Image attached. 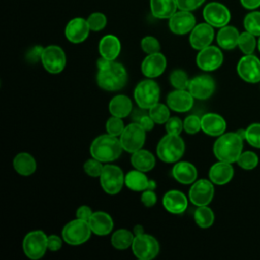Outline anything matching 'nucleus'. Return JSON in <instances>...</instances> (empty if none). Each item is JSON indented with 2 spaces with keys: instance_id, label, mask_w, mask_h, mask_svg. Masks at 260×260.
Returning a JSON list of instances; mask_svg holds the SVG:
<instances>
[{
  "instance_id": "a878e982",
  "label": "nucleus",
  "mask_w": 260,
  "mask_h": 260,
  "mask_svg": "<svg viewBox=\"0 0 260 260\" xmlns=\"http://www.w3.org/2000/svg\"><path fill=\"white\" fill-rule=\"evenodd\" d=\"M88 223L92 233L98 236L109 235L114 228V221L111 215L104 211L93 212L88 220Z\"/></svg>"
},
{
  "instance_id": "412c9836",
  "label": "nucleus",
  "mask_w": 260,
  "mask_h": 260,
  "mask_svg": "<svg viewBox=\"0 0 260 260\" xmlns=\"http://www.w3.org/2000/svg\"><path fill=\"white\" fill-rule=\"evenodd\" d=\"M167 67L166 57L157 52L147 55L141 63V71L143 75L148 78H155L159 76Z\"/></svg>"
},
{
  "instance_id": "423d86ee",
  "label": "nucleus",
  "mask_w": 260,
  "mask_h": 260,
  "mask_svg": "<svg viewBox=\"0 0 260 260\" xmlns=\"http://www.w3.org/2000/svg\"><path fill=\"white\" fill-rule=\"evenodd\" d=\"M91 232L88 221L76 218L64 225L62 238L68 245L78 246L85 243L90 238Z\"/></svg>"
},
{
  "instance_id": "603ef678",
  "label": "nucleus",
  "mask_w": 260,
  "mask_h": 260,
  "mask_svg": "<svg viewBox=\"0 0 260 260\" xmlns=\"http://www.w3.org/2000/svg\"><path fill=\"white\" fill-rule=\"evenodd\" d=\"M62 240L59 236L57 235H50L48 237V249L52 252H57L61 249L62 247Z\"/></svg>"
},
{
  "instance_id": "13d9d810",
  "label": "nucleus",
  "mask_w": 260,
  "mask_h": 260,
  "mask_svg": "<svg viewBox=\"0 0 260 260\" xmlns=\"http://www.w3.org/2000/svg\"><path fill=\"white\" fill-rule=\"evenodd\" d=\"M257 46H258V50L260 52V37H259V40H258V43H257Z\"/></svg>"
},
{
  "instance_id": "1a4fd4ad",
  "label": "nucleus",
  "mask_w": 260,
  "mask_h": 260,
  "mask_svg": "<svg viewBox=\"0 0 260 260\" xmlns=\"http://www.w3.org/2000/svg\"><path fill=\"white\" fill-rule=\"evenodd\" d=\"M131 248L135 257L140 260H151L156 257L159 252L157 240L145 233L134 237Z\"/></svg>"
},
{
  "instance_id": "6e6d98bb",
  "label": "nucleus",
  "mask_w": 260,
  "mask_h": 260,
  "mask_svg": "<svg viewBox=\"0 0 260 260\" xmlns=\"http://www.w3.org/2000/svg\"><path fill=\"white\" fill-rule=\"evenodd\" d=\"M241 4L247 9H256L260 6V0H240Z\"/></svg>"
},
{
  "instance_id": "c03bdc74",
  "label": "nucleus",
  "mask_w": 260,
  "mask_h": 260,
  "mask_svg": "<svg viewBox=\"0 0 260 260\" xmlns=\"http://www.w3.org/2000/svg\"><path fill=\"white\" fill-rule=\"evenodd\" d=\"M103 169H104V165L102 164V161H100L99 159H96L94 157L87 159L83 165L84 172L88 176L93 177V178L100 177L103 172Z\"/></svg>"
},
{
  "instance_id": "ea45409f",
  "label": "nucleus",
  "mask_w": 260,
  "mask_h": 260,
  "mask_svg": "<svg viewBox=\"0 0 260 260\" xmlns=\"http://www.w3.org/2000/svg\"><path fill=\"white\" fill-rule=\"evenodd\" d=\"M189 81L187 73L182 69H176L170 75V82L176 89L188 88Z\"/></svg>"
},
{
  "instance_id": "de8ad7c7",
  "label": "nucleus",
  "mask_w": 260,
  "mask_h": 260,
  "mask_svg": "<svg viewBox=\"0 0 260 260\" xmlns=\"http://www.w3.org/2000/svg\"><path fill=\"white\" fill-rule=\"evenodd\" d=\"M184 129V124L179 117H170L166 122V130L169 134L179 135Z\"/></svg>"
},
{
  "instance_id": "4be33fe9",
  "label": "nucleus",
  "mask_w": 260,
  "mask_h": 260,
  "mask_svg": "<svg viewBox=\"0 0 260 260\" xmlns=\"http://www.w3.org/2000/svg\"><path fill=\"white\" fill-rule=\"evenodd\" d=\"M162 205L170 213L181 214L187 209L188 200L183 192L170 190L162 197Z\"/></svg>"
},
{
  "instance_id": "a18cd8bd",
  "label": "nucleus",
  "mask_w": 260,
  "mask_h": 260,
  "mask_svg": "<svg viewBox=\"0 0 260 260\" xmlns=\"http://www.w3.org/2000/svg\"><path fill=\"white\" fill-rule=\"evenodd\" d=\"M141 49L147 55L157 53L160 50L159 42L152 36H146L141 40Z\"/></svg>"
},
{
  "instance_id": "a19ab883",
  "label": "nucleus",
  "mask_w": 260,
  "mask_h": 260,
  "mask_svg": "<svg viewBox=\"0 0 260 260\" xmlns=\"http://www.w3.org/2000/svg\"><path fill=\"white\" fill-rule=\"evenodd\" d=\"M245 140L251 146L260 148V123H253L246 128Z\"/></svg>"
},
{
  "instance_id": "0eeeda50",
  "label": "nucleus",
  "mask_w": 260,
  "mask_h": 260,
  "mask_svg": "<svg viewBox=\"0 0 260 260\" xmlns=\"http://www.w3.org/2000/svg\"><path fill=\"white\" fill-rule=\"evenodd\" d=\"M48 249V236L42 231L27 233L22 241V250L31 260L42 258Z\"/></svg>"
},
{
  "instance_id": "6e6552de",
  "label": "nucleus",
  "mask_w": 260,
  "mask_h": 260,
  "mask_svg": "<svg viewBox=\"0 0 260 260\" xmlns=\"http://www.w3.org/2000/svg\"><path fill=\"white\" fill-rule=\"evenodd\" d=\"M100 182L106 193L116 195L121 191L125 183V177L123 171L118 166L106 164L100 176Z\"/></svg>"
},
{
  "instance_id": "c85d7f7f",
  "label": "nucleus",
  "mask_w": 260,
  "mask_h": 260,
  "mask_svg": "<svg viewBox=\"0 0 260 260\" xmlns=\"http://www.w3.org/2000/svg\"><path fill=\"white\" fill-rule=\"evenodd\" d=\"M151 14L158 19H169L178 9L176 0H150Z\"/></svg>"
},
{
  "instance_id": "3c124183",
  "label": "nucleus",
  "mask_w": 260,
  "mask_h": 260,
  "mask_svg": "<svg viewBox=\"0 0 260 260\" xmlns=\"http://www.w3.org/2000/svg\"><path fill=\"white\" fill-rule=\"evenodd\" d=\"M136 122L145 130V131H150L153 128L154 125V121L151 119V117L146 114H143L141 116H139L136 119Z\"/></svg>"
},
{
  "instance_id": "4c0bfd02",
  "label": "nucleus",
  "mask_w": 260,
  "mask_h": 260,
  "mask_svg": "<svg viewBox=\"0 0 260 260\" xmlns=\"http://www.w3.org/2000/svg\"><path fill=\"white\" fill-rule=\"evenodd\" d=\"M238 47L245 55L253 54V52L256 48L255 36L247 30L240 34L239 41H238Z\"/></svg>"
},
{
  "instance_id": "7c9ffc66",
  "label": "nucleus",
  "mask_w": 260,
  "mask_h": 260,
  "mask_svg": "<svg viewBox=\"0 0 260 260\" xmlns=\"http://www.w3.org/2000/svg\"><path fill=\"white\" fill-rule=\"evenodd\" d=\"M13 168L19 175L29 176L35 173L37 169L36 159L27 152H20L13 158Z\"/></svg>"
},
{
  "instance_id": "6ab92c4d",
  "label": "nucleus",
  "mask_w": 260,
  "mask_h": 260,
  "mask_svg": "<svg viewBox=\"0 0 260 260\" xmlns=\"http://www.w3.org/2000/svg\"><path fill=\"white\" fill-rule=\"evenodd\" d=\"M89 26L87 20L82 17H74L68 21L65 26V37L73 44L84 42L89 35Z\"/></svg>"
},
{
  "instance_id": "5fc2aeb1",
  "label": "nucleus",
  "mask_w": 260,
  "mask_h": 260,
  "mask_svg": "<svg viewBox=\"0 0 260 260\" xmlns=\"http://www.w3.org/2000/svg\"><path fill=\"white\" fill-rule=\"evenodd\" d=\"M43 49L42 47H35L32 48L28 55H27V58L30 59L32 62H36L38 59H41V56H42V52H43Z\"/></svg>"
},
{
  "instance_id": "9b49d317",
  "label": "nucleus",
  "mask_w": 260,
  "mask_h": 260,
  "mask_svg": "<svg viewBox=\"0 0 260 260\" xmlns=\"http://www.w3.org/2000/svg\"><path fill=\"white\" fill-rule=\"evenodd\" d=\"M41 61L49 73L58 74L65 68L66 55L61 47L50 45L43 49Z\"/></svg>"
},
{
  "instance_id": "7ed1b4c3",
  "label": "nucleus",
  "mask_w": 260,
  "mask_h": 260,
  "mask_svg": "<svg viewBox=\"0 0 260 260\" xmlns=\"http://www.w3.org/2000/svg\"><path fill=\"white\" fill-rule=\"evenodd\" d=\"M90 154L92 157L102 162H110L116 160L122 153L123 147L117 136L111 134H103L93 139L90 144Z\"/></svg>"
},
{
  "instance_id": "79ce46f5",
  "label": "nucleus",
  "mask_w": 260,
  "mask_h": 260,
  "mask_svg": "<svg viewBox=\"0 0 260 260\" xmlns=\"http://www.w3.org/2000/svg\"><path fill=\"white\" fill-rule=\"evenodd\" d=\"M86 20L90 30L92 31H100L107 25V16L103 12H92Z\"/></svg>"
},
{
  "instance_id": "f3484780",
  "label": "nucleus",
  "mask_w": 260,
  "mask_h": 260,
  "mask_svg": "<svg viewBox=\"0 0 260 260\" xmlns=\"http://www.w3.org/2000/svg\"><path fill=\"white\" fill-rule=\"evenodd\" d=\"M196 25V18L191 11H176L169 18V28L175 35H186Z\"/></svg>"
},
{
  "instance_id": "c756f323",
  "label": "nucleus",
  "mask_w": 260,
  "mask_h": 260,
  "mask_svg": "<svg viewBox=\"0 0 260 260\" xmlns=\"http://www.w3.org/2000/svg\"><path fill=\"white\" fill-rule=\"evenodd\" d=\"M240 34L235 26L224 25L216 35V42L221 49L232 50L238 46Z\"/></svg>"
},
{
  "instance_id": "39448f33",
  "label": "nucleus",
  "mask_w": 260,
  "mask_h": 260,
  "mask_svg": "<svg viewBox=\"0 0 260 260\" xmlns=\"http://www.w3.org/2000/svg\"><path fill=\"white\" fill-rule=\"evenodd\" d=\"M159 93L160 90L158 84L149 78L140 81L136 85L134 89V99L139 108L149 110L158 103Z\"/></svg>"
},
{
  "instance_id": "393cba45",
  "label": "nucleus",
  "mask_w": 260,
  "mask_h": 260,
  "mask_svg": "<svg viewBox=\"0 0 260 260\" xmlns=\"http://www.w3.org/2000/svg\"><path fill=\"white\" fill-rule=\"evenodd\" d=\"M210 181L215 185H224L234 177V168L232 164L218 160L211 166L208 173Z\"/></svg>"
},
{
  "instance_id": "e433bc0d",
  "label": "nucleus",
  "mask_w": 260,
  "mask_h": 260,
  "mask_svg": "<svg viewBox=\"0 0 260 260\" xmlns=\"http://www.w3.org/2000/svg\"><path fill=\"white\" fill-rule=\"evenodd\" d=\"M244 27L255 37H260V11L248 13L244 18Z\"/></svg>"
},
{
  "instance_id": "b1692460",
  "label": "nucleus",
  "mask_w": 260,
  "mask_h": 260,
  "mask_svg": "<svg viewBox=\"0 0 260 260\" xmlns=\"http://www.w3.org/2000/svg\"><path fill=\"white\" fill-rule=\"evenodd\" d=\"M125 184L132 191H145L147 189L154 190L155 182L153 180H149L144 172L139 170H133L126 174L125 176Z\"/></svg>"
},
{
  "instance_id": "5701e85b",
  "label": "nucleus",
  "mask_w": 260,
  "mask_h": 260,
  "mask_svg": "<svg viewBox=\"0 0 260 260\" xmlns=\"http://www.w3.org/2000/svg\"><path fill=\"white\" fill-rule=\"evenodd\" d=\"M226 129L225 120L216 113H207L201 117V130L210 136H219Z\"/></svg>"
},
{
  "instance_id": "c9c22d12",
  "label": "nucleus",
  "mask_w": 260,
  "mask_h": 260,
  "mask_svg": "<svg viewBox=\"0 0 260 260\" xmlns=\"http://www.w3.org/2000/svg\"><path fill=\"white\" fill-rule=\"evenodd\" d=\"M149 116L156 124H166L170 118V108L164 104L157 103L149 109Z\"/></svg>"
},
{
  "instance_id": "f03ea898",
  "label": "nucleus",
  "mask_w": 260,
  "mask_h": 260,
  "mask_svg": "<svg viewBox=\"0 0 260 260\" xmlns=\"http://www.w3.org/2000/svg\"><path fill=\"white\" fill-rule=\"evenodd\" d=\"M243 138L237 132H228L218 136L213 144V153L218 160L236 162L243 152Z\"/></svg>"
},
{
  "instance_id": "58836bf2",
  "label": "nucleus",
  "mask_w": 260,
  "mask_h": 260,
  "mask_svg": "<svg viewBox=\"0 0 260 260\" xmlns=\"http://www.w3.org/2000/svg\"><path fill=\"white\" fill-rule=\"evenodd\" d=\"M236 162L243 170L250 171V170L255 169L258 166L259 158H258V156H257V154L255 152H253V151H245V152H242L240 154V156L238 157Z\"/></svg>"
},
{
  "instance_id": "864d4df0",
  "label": "nucleus",
  "mask_w": 260,
  "mask_h": 260,
  "mask_svg": "<svg viewBox=\"0 0 260 260\" xmlns=\"http://www.w3.org/2000/svg\"><path fill=\"white\" fill-rule=\"evenodd\" d=\"M92 211H91V208L87 205H81L77 208L76 210V218H79V219H82V220H86L88 221L89 218L91 217L92 215Z\"/></svg>"
},
{
  "instance_id": "cd10ccee",
  "label": "nucleus",
  "mask_w": 260,
  "mask_h": 260,
  "mask_svg": "<svg viewBox=\"0 0 260 260\" xmlns=\"http://www.w3.org/2000/svg\"><path fill=\"white\" fill-rule=\"evenodd\" d=\"M99 52L101 57L108 60H115L121 52L120 40L114 35L104 36L99 43Z\"/></svg>"
},
{
  "instance_id": "dca6fc26",
  "label": "nucleus",
  "mask_w": 260,
  "mask_h": 260,
  "mask_svg": "<svg viewBox=\"0 0 260 260\" xmlns=\"http://www.w3.org/2000/svg\"><path fill=\"white\" fill-rule=\"evenodd\" d=\"M188 89L194 99L207 100L215 90V82L210 75H198L189 81Z\"/></svg>"
},
{
  "instance_id": "f257e3e1",
  "label": "nucleus",
  "mask_w": 260,
  "mask_h": 260,
  "mask_svg": "<svg viewBox=\"0 0 260 260\" xmlns=\"http://www.w3.org/2000/svg\"><path fill=\"white\" fill-rule=\"evenodd\" d=\"M96 82L101 88L108 91H117L125 86L127 71L121 63L101 57L96 62Z\"/></svg>"
},
{
  "instance_id": "a211bd4d",
  "label": "nucleus",
  "mask_w": 260,
  "mask_h": 260,
  "mask_svg": "<svg viewBox=\"0 0 260 260\" xmlns=\"http://www.w3.org/2000/svg\"><path fill=\"white\" fill-rule=\"evenodd\" d=\"M214 38L213 26L207 22L196 24L190 31L189 42L193 49L202 50L207 46H210Z\"/></svg>"
},
{
  "instance_id": "37998d69",
  "label": "nucleus",
  "mask_w": 260,
  "mask_h": 260,
  "mask_svg": "<svg viewBox=\"0 0 260 260\" xmlns=\"http://www.w3.org/2000/svg\"><path fill=\"white\" fill-rule=\"evenodd\" d=\"M124 129H125V126L122 121V118L112 116L106 122V130L109 134L113 136H120Z\"/></svg>"
},
{
  "instance_id": "bb28decb",
  "label": "nucleus",
  "mask_w": 260,
  "mask_h": 260,
  "mask_svg": "<svg viewBox=\"0 0 260 260\" xmlns=\"http://www.w3.org/2000/svg\"><path fill=\"white\" fill-rule=\"evenodd\" d=\"M174 179L181 184L194 183L197 178V169L189 161L176 162L172 169Z\"/></svg>"
},
{
  "instance_id": "09e8293b",
  "label": "nucleus",
  "mask_w": 260,
  "mask_h": 260,
  "mask_svg": "<svg viewBox=\"0 0 260 260\" xmlns=\"http://www.w3.org/2000/svg\"><path fill=\"white\" fill-rule=\"evenodd\" d=\"M206 0H176L180 10L192 11L200 7Z\"/></svg>"
},
{
  "instance_id": "72a5a7b5",
  "label": "nucleus",
  "mask_w": 260,
  "mask_h": 260,
  "mask_svg": "<svg viewBox=\"0 0 260 260\" xmlns=\"http://www.w3.org/2000/svg\"><path fill=\"white\" fill-rule=\"evenodd\" d=\"M133 234L126 230V229H120L114 232V234L111 237V244L114 248L118 250H125L132 246L133 240H134Z\"/></svg>"
},
{
  "instance_id": "4468645a",
  "label": "nucleus",
  "mask_w": 260,
  "mask_h": 260,
  "mask_svg": "<svg viewBox=\"0 0 260 260\" xmlns=\"http://www.w3.org/2000/svg\"><path fill=\"white\" fill-rule=\"evenodd\" d=\"M205 22L213 27H222L228 25L231 19V13L228 7L219 2H210L206 4L202 12Z\"/></svg>"
},
{
  "instance_id": "f8f14e48",
  "label": "nucleus",
  "mask_w": 260,
  "mask_h": 260,
  "mask_svg": "<svg viewBox=\"0 0 260 260\" xmlns=\"http://www.w3.org/2000/svg\"><path fill=\"white\" fill-rule=\"evenodd\" d=\"M239 76L248 83L260 82V60L253 54L243 56L237 64Z\"/></svg>"
},
{
  "instance_id": "ddd939ff",
  "label": "nucleus",
  "mask_w": 260,
  "mask_h": 260,
  "mask_svg": "<svg viewBox=\"0 0 260 260\" xmlns=\"http://www.w3.org/2000/svg\"><path fill=\"white\" fill-rule=\"evenodd\" d=\"M213 195V183L207 179H200L195 181L189 190L190 201L196 206L208 205L211 202Z\"/></svg>"
},
{
  "instance_id": "20e7f679",
  "label": "nucleus",
  "mask_w": 260,
  "mask_h": 260,
  "mask_svg": "<svg viewBox=\"0 0 260 260\" xmlns=\"http://www.w3.org/2000/svg\"><path fill=\"white\" fill-rule=\"evenodd\" d=\"M185 143L184 140L176 134L167 133L156 146V154L165 162L171 164L178 161L184 154Z\"/></svg>"
},
{
  "instance_id": "49530a36",
  "label": "nucleus",
  "mask_w": 260,
  "mask_h": 260,
  "mask_svg": "<svg viewBox=\"0 0 260 260\" xmlns=\"http://www.w3.org/2000/svg\"><path fill=\"white\" fill-rule=\"evenodd\" d=\"M184 130L189 134H195L201 130V118L196 115H189L185 118Z\"/></svg>"
},
{
  "instance_id": "9d476101",
  "label": "nucleus",
  "mask_w": 260,
  "mask_h": 260,
  "mask_svg": "<svg viewBox=\"0 0 260 260\" xmlns=\"http://www.w3.org/2000/svg\"><path fill=\"white\" fill-rule=\"evenodd\" d=\"M145 132L137 122L127 125L120 135L123 149L131 153L141 149L145 142Z\"/></svg>"
},
{
  "instance_id": "473e14b6",
  "label": "nucleus",
  "mask_w": 260,
  "mask_h": 260,
  "mask_svg": "<svg viewBox=\"0 0 260 260\" xmlns=\"http://www.w3.org/2000/svg\"><path fill=\"white\" fill-rule=\"evenodd\" d=\"M131 164L136 170H139L145 173L154 168L155 157L150 151L145 149H139L132 153Z\"/></svg>"
},
{
  "instance_id": "2eb2a0df",
  "label": "nucleus",
  "mask_w": 260,
  "mask_h": 260,
  "mask_svg": "<svg viewBox=\"0 0 260 260\" xmlns=\"http://www.w3.org/2000/svg\"><path fill=\"white\" fill-rule=\"evenodd\" d=\"M223 55L219 48L215 46H207L200 50L196 57L197 66L203 71H213L221 66Z\"/></svg>"
},
{
  "instance_id": "aec40b11",
  "label": "nucleus",
  "mask_w": 260,
  "mask_h": 260,
  "mask_svg": "<svg viewBox=\"0 0 260 260\" xmlns=\"http://www.w3.org/2000/svg\"><path fill=\"white\" fill-rule=\"evenodd\" d=\"M167 104L169 108L175 112L184 113L193 107L194 96L190 91L185 89H175L167 96Z\"/></svg>"
},
{
  "instance_id": "f704fd0d",
  "label": "nucleus",
  "mask_w": 260,
  "mask_h": 260,
  "mask_svg": "<svg viewBox=\"0 0 260 260\" xmlns=\"http://www.w3.org/2000/svg\"><path fill=\"white\" fill-rule=\"evenodd\" d=\"M194 219L199 228L208 229L214 222V213L207 205L198 206L194 212Z\"/></svg>"
},
{
  "instance_id": "8fccbe9b",
  "label": "nucleus",
  "mask_w": 260,
  "mask_h": 260,
  "mask_svg": "<svg viewBox=\"0 0 260 260\" xmlns=\"http://www.w3.org/2000/svg\"><path fill=\"white\" fill-rule=\"evenodd\" d=\"M141 202L146 207H151L156 203V195L151 189H147L141 194Z\"/></svg>"
},
{
  "instance_id": "2f4dec72",
  "label": "nucleus",
  "mask_w": 260,
  "mask_h": 260,
  "mask_svg": "<svg viewBox=\"0 0 260 260\" xmlns=\"http://www.w3.org/2000/svg\"><path fill=\"white\" fill-rule=\"evenodd\" d=\"M109 111L112 116L125 118L132 111V102L127 95H116L109 103Z\"/></svg>"
},
{
  "instance_id": "4d7b16f0",
  "label": "nucleus",
  "mask_w": 260,
  "mask_h": 260,
  "mask_svg": "<svg viewBox=\"0 0 260 260\" xmlns=\"http://www.w3.org/2000/svg\"><path fill=\"white\" fill-rule=\"evenodd\" d=\"M133 232H134V236H137V235H141V234H144V230H143L142 225H140V224H136V225L134 226V230H133Z\"/></svg>"
}]
</instances>
